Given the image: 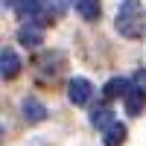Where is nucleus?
Here are the masks:
<instances>
[{
  "label": "nucleus",
  "mask_w": 146,
  "mask_h": 146,
  "mask_svg": "<svg viewBox=\"0 0 146 146\" xmlns=\"http://www.w3.org/2000/svg\"><path fill=\"white\" fill-rule=\"evenodd\" d=\"M114 27L123 38H140L146 32V9L140 6V0H123L120 3Z\"/></svg>",
  "instance_id": "obj_1"
},
{
  "label": "nucleus",
  "mask_w": 146,
  "mask_h": 146,
  "mask_svg": "<svg viewBox=\"0 0 146 146\" xmlns=\"http://www.w3.org/2000/svg\"><path fill=\"white\" fill-rule=\"evenodd\" d=\"M67 96H70L73 105H85V102L94 96V85H91L88 79L76 76V79H70V85H67Z\"/></svg>",
  "instance_id": "obj_2"
},
{
  "label": "nucleus",
  "mask_w": 146,
  "mask_h": 146,
  "mask_svg": "<svg viewBox=\"0 0 146 146\" xmlns=\"http://www.w3.org/2000/svg\"><path fill=\"white\" fill-rule=\"evenodd\" d=\"M18 41L23 47H29V50H35V47H41V41H44V29L38 27V23H21Z\"/></svg>",
  "instance_id": "obj_3"
},
{
  "label": "nucleus",
  "mask_w": 146,
  "mask_h": 146,
  "mask_svg": "<svg viewBox=\"0 0 146 146\" xmlns=\"http://www.w3.org/2000/svg\"><path fill=\"white\" fill-rule=\"evenodd\" d=\"M21 114L27 123H41V120H47V108L41 100H35V96H27V100L21 102Z\"/></svg>",
  "instance_id": "obj_4"
},
{
  "label": "nucleus",
  "mask_w": 146,
  "mask_h": 146,
  "mask_svg": "<svg viewBox=\"0 0 146 146\" xmlns=\"http://www.w3.org/2000/svg\"><path fill=\"white\" fill-rule=\"evenodd\" d=\"M18 70H21L18 53L12 50V47H3V50H0V76H3V79H12V76H18Z\"/></svg>",
  "instance_id": "obj_5"
},
{
  "label": "nucleus",
  "mask_w": 146,
  "mask_h": 146,
  "mask_svg": "<svg viewBox=\"0 0 146 146\" xmlns=\"http://www.w3.org/2000/svg\"><path fill=\"white\" fill-rule=\"evenodd\" d=\"M143 108H146V91L137 88V85H131V91L126 94V114L129 117H137Z\"/></svg>",
  "instance_id": "obj_6"
},
{
  "label": "nucleus",
  "mask_w": 146,
  "mask_h": 146,
  "mask_svg": "<svg viewBox=\"0 0 146 146\" xmlns=\"http://www.w3.org/2000/svg\"><path fill=\"white\" fill-rule=\"evenodd\" d=\"M129 91H131V82H129V79H123V76L108 79V82H105V88H102L105 100H117V96H123V94H129Z\"/></svg>",
  "instance_id": "obj_7"
},
{
  "label": "nucleus",
  "mask_w": 146,
  "mask_h": 146,
  "mask_svg": "<svg viewBox=\"0 0 146 146\" xmlns=\"http://www.w3.org/2000/svg\"><path fill=\"white\" fill-rule=\"evenodd\" d=\"M123 140H126V126L123 123H111L102 131V143L105 146H123Z\"/></svg>",
  "instance_id": "obj_8"
},
{
  "label": "nucleus",
  "mask_w": 146,
  "mask_h": 146,
  "mask_svg": "<svg viewBox=\"0 0 146 146\" xmlns=\"http://www.w3.org/2000/svg\"><path fill=\"white\" fill-rule=\"evenodd\" d=\"M91 123H94L96 129L105 131L111 123H117V120H114V114H111V108H108V105H100V108H94V111H91Z\"/></svg>",
  "instance_id": "obj_9"
},
{
  "label": "nucleus",
  "mask_w": 146,
  "mask_h": 146,
  "mask_svg": "<svg viewBox=\"0 0 146 146\" xmlns=\"http://www.w3.org/2000/svg\"><path fill=\"white\" fill-rule=\"evenodd\" d=\"M76 12L85 21H96L100 18V0H76Z\"/></svg>",
  "instance_id": "obj_10"
},
{
  "label": "nucleus",
  "mask_w": 146,
  "mask_h": 146,
  "mask_svg": "<svg viewBox=\"0 0 146 146\" xmlns=\"http://www.w3.org/2000/svg\"><path fill=\"white\" fill-rule=\"evenodd\" d=\"M135 85L146 91V70H137V76H135Z\"/></svg>",
  "instance_id": "obj_11"
}]
</instances>
